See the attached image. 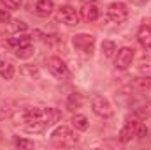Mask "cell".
<instances>
[{"label": "cell", "instance_id": "1", "mask_svg": "<svg viewBox=\"0 0 151 150\" xmlns=\"http://www.w3.org/2000/svg\"><path fill=\"white\" fill-rule=\"evenodd\" d=\"M79 141V136L72 133L69 127L62 125V127H56L51 134V143L55 147H60V149H69V147H74L76 143Z\"/></svg>", "mask_w": 151, "mask_h": 150}, {"label": "cell", "instance_id": "2", "mask_svg": "<svg viewBox=\"0 0 151 150\" xmlns=\"http://www.w3.org/2000/svg\"><path fill=\"white\" fill-rule=\"evenodd\" d=\"M56 21H60L63 25H69V27H74V25L79 23V14L72 5H62L56 11Z\"/></svg>", "mask_w": 151, "mask_h": 150}, {"label": "cell", "instance_id": "3", "mask_svg": "<svg viewBox=\"0 0 151 150\" xmlns=\"http://www.w3.org/2000/svg\"><path fill=\"white\" fill-rule=\"evenodd\" d=\"M72 44L77 50L84 51L86 55H91L95 50V36L91 34H76L72 37Z\"/></svg>", "mask_w": 151, "mask_h": 150}, {"label": "cell", "instance_id": "4", "mask_svg": "<svg viewBox=\"0 0 151 150\" xmlns=\"http://www.w3.org/2000/svg\"><path fill=\"white\" fill-rule=\"evenodd\" d=\"M91 110L95 115L102 117V118H109L113 115V108H111V103L107 99H104L102 95H93L91 97Z\"/></svg>", "mask_w": 151, "mask_h": 150}, {"label": "cell", "instance_id": "5", "mask_svg": "<svg viewBox=\"0 0 151 150\" xmlns=\"http://www.w3.org/2000/svg\"><path fill=\"white\" fill-rule=\"evenodd\" d=\"M46 66H47V71L55 76V78L63 79V78L69 76V69H67L65 62H63L62 58H58V57H51V58H47V60H46Z\"/></svg>", "mask_w": 151, "mask_h": 150}, {"label": "cell", "instance_id": "6", "mask_svg": "<svg viewBox=\"0 0 151 150\" xmlns=\"http://www.w3.org/2000/svg\"><path fill=\"white\" fill-rule=\"evenodd\" d=\"M128 16V9L123 2H113L109 7H107V18L114 21V23H121L125 21Z\"/></svg>", "mask_w": 151, "mask_h": 150}, {"label": "cell", "instance_id": "7", "mask_svg": "<svg viewBox=\"0 0 151 150\" xmlns=\"http://www.w3.org/2000/svg\"><path fill=\"white\" fill-rule=\"evenodd\" d=\"M132 60H134V50H132V48H121V50H118V53H116L114 64H116L118 69H127V67H130Z\"/></svg>", "mask_w": 151, "mask_h": 150}, {"label": "cell", "instance_id": "8", "mask_svg": "<svg viewBox=\"0 0 151 150\" xmlns=\"http://www.w3.org/2000/svg\"><path fill=\"white\" fill-rule=\"evenodd\" d=\"M99 16H100V11H99V7L93 5L91 2H90V4L86 2V4L81 7V18H83L84 21H90V23H91V21H95Z\"/></svg>", "mask_w": 151, "mask_h": 150}, {"label": "cell", "instance_id": "9", "mask_svg": "<svg viewBox=\"0 0 151 150\" xmlns=\"http://www.w3.org/2000/svg\"><path fill=\"white\" fill-rule=\"evenodd\" d=\"M137 41L141 42V46L144 50H151V27L142 25L137 32Z\"/></svg>", "mask_w": 151, "mask_h": 150}, {"label": "cell", "instance_id": "10", "mask_svg": "<svg viewBox=\"0 0 151 150\" xmlns=\"http://www.w3.org/2000/svg\"><path fill=\"white\" fill-rule=\"evenodd\" d=\"M135 124L137 122H127V125L119 131V141L121 143H128L135 136Z\"/></svg>", "mask_w": 151, "mask_h": 150}, {"label": "cell", "instance_id": "11", "mask_svg": "<svg viewBox=\"0 0 151 150\" xmlns=\"http://www.w3.org/2000/svg\"><path fill=\"white\" fill-rule=\"evenodd\" d=\"M55 9V4L53 0H39L35 4V11H37L40 16H49Z\"/></svg>", "mask_w": 151, "mask_h": 150}, {"label": "cell", "instance_id": "12", "mask_svg": "<svg viewBox=\"0 0 151 150\" xmlns=\"http://www.w3.org/2000/svg\"><path fill=\"white\" fill-rule=\"evenodd\" d=\"M81 106H83V95L77 94V92H72V94L67 97V108H69L70 111H77Z\"/></svg>", "mask_w": 151, "mask_h": 150}, {"label": "cell", "instance_id": "13", "mask_svg": "<svg viewBox=\"0 0 151 150\" xmlns=\"http://www.w3.org/2000/svg\"><path fill=\"white\" fill-rule=\"evenodd\" d=\"M0 76L4 79H12V76H14V66L9 60H0Z\"/></svg>", "mask_w": 151, "mask_h": 150}, {"label": "cell", "instance_id": "14", "mask_svg": "<svg viewBox=\"0 0 151 150\" xmlns=\"http://www.w3.org/2000/svg\"><path fill=\"white\" fill-rule=\"evenodd\" d=\"M11 48H14V50H18V48H23V46H28V44H32V37L30 36H21V37H12L9 42H7Z\"/></svg>", "mask_w": 151, "mask_h": 150}, {"label": "cell", "instance_id": "15", "mask_svg": "<svg viewBox=\"0 0 151 150\" xmlns=\"http://www.w3.org/2000/svg\"><path fill=\"white\" fill-rule=\"evenodd\" d=\"M72 125H74L77 131H86L88 129V118L84 117V115H81V113H76L74 117H72Z\"/></svg>", "mask_w": 151, "mask_h": 150}, {"label": "cell", "instance_id": "16", "mask_svg": "<svg viewBox=\"0 0 151 150\" xmlns=\"http://www.w3.org/2000/svg\"><path fill=\"white\" fill-rule=\"evenodd\" d=\"M134 87H137L139 90H151V78L150 76H141V78H134Z\"/></svg>", "mask_w": 151, "mask_h": 150}, {"label": "cell", "instance_id": "17", "mask_svg": "<svg viewBox=\"0 0 151 150\" xmlns=\"http://www.w3.org/2000/svg\"><path fill=\"white\" fill-rule=\"evenodd\" d=\"M134 113H135L137 117H141V118H148V117H151V103L139 104V106L134 110Z\"/></svg>", "mask_w": 151, "mask_h": 150}, {"label": "cell", "instance_id": "18", "mask_svg": "<svg viewBox=\"0 0 151 150\" xmlns=\"http://www.w3.org/2000/svg\"><path fill=\"white\" fill-rule=\"evenodd\" d=\"M14 51H16V57H18V58H28V57H32V55H34V46H32V44H28V46L18 48V50H14Z\"/></svg>", "mask_w": 151, "mask_h": 150}, {"label": "cell", "instance_id": "19", "mask_svg": "<svg viewBox=\"0 0 151 150\" xmlns=\"http://www.w3.org/2000/svg\"><path fill=\"white\" fill-rule=\"evenodd\" d=\"M19 73L23 76H27V78H37L39 76V69L35 66H30V64H27V66H23L21 69H19Z\"/></svg>", "mask_w": 151, "mask_h": 150}, {"label": "cell", "instance_id": "20", "mask_svg": "<svg viewBox=\"0 0 151 150\" xmlns=\"http://www.w3.org/2000/svg\"><path fill=\"white\" fill-rule=\"evenodd\" d=\"M114 51H116V44H114L113 41H104L102 42V53H104V57L111 58L114 55Z\"/></svg>", "mask_w": 151, "mask_h": 150}, {"label": "cell", "instance_id": "21", "mask_svg": "<svg viewBox=\"0 0 151 150\" xmlns=\"http://www.w3.org/2000/svg\"><path fill=\"white\" fill-rule=\"evenodd\" d=\"M0 2H2V5H4L5 9H9V11H16V9L21 7V0H0Z\"/></svg>", "mask_w": 151, "mask_h": 150}, {"label": "cell", "instance_id": "22", "mask_svg": "<svg viewBox=\"0 0 151 150\" xmlns=\"http://www.w3.org/2000/svg\"><path fill=\"white\" fill-rule=\"evenodd\" d=\"M16 147H18V149L30 150V149H34V141H30V140H27V138H16Z\"/></svg>", "mask_w": 151, "mask_h": 150}, {"label": "cell", "instance_id": "23", "mask_svg": "<svg viewBox=\"0 0 151 150\" xmlns=\"http://www.w3.org/2000/svg\"><path fill=\"white\" fill-rule=\"evenodd\" d=\"M135 136H137V138H141V140H142V138H146V136H148V127H146L144 124L137 122V124H135Z\"/></svg>", "mask_w": 151, "mask_h": 150}, {"label": "cell", "instance_id": "24", "mask_svg": "<svg viewBox=\"0 0 151 150\" xmlns=\"http://www.w3.org/2000/svg\"><path fill=\"white\" fill-rule=\"evenodd\" d=\"M11 113V103L9 101H0V118H5Z\"/></svg>", "mask_w": 151, "mask_h": 150}, {"label": "cell", "instance_id": "25", "mask_svg": "<svg viewBox=\"0 0 151 150\" xmlns=\"http://www.w3.org/2000/svg\"><path fill=\"white\" fill-rule=\"evenodd\" d=\"M12 23H14V27H12V28H14V32H25V30L28 28V25H27L25 21L16 20V21H12Z\"/></svg>", "mask_w": 151, "mask_h": 150}, {"label": "cell", "instance_id": "26", "mask_svg": "<svg viewBox=\"0 0 151 150\" xmlns=\"http://www.w3.org/2000/svg\"><path fill=\"white\" fill-rule=\"evenodd\" d=\"M139 71L141 73H151V60H142L139 64Z\"/></svg>", "mask_w": 151, "mask_h": 150}, {"label": "cell", "instance_id": "27", "mask_svg": "<svg viewBox=\"0 0 151 150\" xmlns=\"http://www.w3.org/2000/svg\"><path fill=\"white\" fill-rule=\"evenodd\" d=\"M11 20V16H9V12H5V11H0V21H9Z\"/></svg>", "mask_w": 151, "mask_h": 150}, {"label": "cell", "instance_id": "28", "mask_svg": "<svg viewBox=\"0 0 151 150\" xmlns=\"http://www.w3.org/2000/svg\"><path fill=\"white\" fill-rule=\"evenodd\" d=\"M130 2H132V4H135V5H144L148 0H130Z\"/></svg>", "mask_w": 151, "mask_h": 150}, {"label": "cell", "instance_id": "29", "mask_svg": "<svg viewBox=\"0 0 151 150\" xmlns=\"http://www.w3.org/2000/svg\"><path fill=\"white\" fill-rule=\"evenodd\" d=\"M84 2H97V0H84Z\"/></svg>", "mask_w": 151, "mask_h": 150}, {"label": "cell", "instance_id": "30", "mask_svg": "<svg viewBox=\"0 0 151 150\" xmlns=\"http://www.w3.org/2000/svg\"><path fill=\"white\" fill-rule=\"evenodd\" d=\"M0 141H2V131H0Z\"/></svg>", "mask_w": 151, "mask_h": 150}]
</instances>
